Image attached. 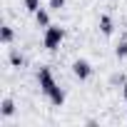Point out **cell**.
<instances>
[{"mask_svg":"<svg viewBox=\"0 0 127 127\" xmlns=\"http://www.w3.org/2000/svg\"><path fill=\"white\" fill-rule=\"evenodd\" d=\"M37 85H40V92L50 100V105H55V107L65 105V92H62V87L57 85V80H55L50 67H40L37 70Z\"/></svg>","mask_w":127,"mask_h":127,"instance_id":"obj_1","label":"cell"},{"mask_svg":"<svg viewBox=\"0 0 127 127\" xmlns=\"http://www.w3.org/2000/svg\"><path fill=\"white\" fill-rule=\"evenodd\" d=\"M62 40H65V28H60V25H47V28H45V32H42V45H45V50L55 52V50L62 45Z\"/></svg>","mask_w":127,"mask_h":127,"instance_id":"obj_2","label":"cell"},{"mask_svg":"<svg viewBox=\"0 0 127 127\" xmlns=\"http://www.w3.org/2000/svg\"><path fill=\"white\" fill-rule=\"evenodd\" d=\"M72 75L77 80H90L92 77V65H90L87 60H75L72 62Z\"/></svg>","mask_w":127,"mask_h":127,"instance_id":"obj_3","label":"cell"},{"mask_svg":"<svg viewBox=\"0 0 127 127\" xmlns=\"http://www.w3.org/2000/svg\"><path fill=\"white\" fill-rule=\"evenodd\" d=\"M112 30H115L112 18H110V15H102V18H100V32H102V35H112Z\"/></svg>","mask_w":127,"mask_h":127,"instance_id":"obj_4","label":"cell"},{"mask_svg":"<svg viewBox=\"0 0 127 127\" xmlns=\"http://www.w3.org/2000/svg\"><path fill=\"white\" fill-rule=\"evenodd\" d=\"M35 23H37V28H47V25H50V13H47L45 8H40V10L35 13Z\"/></svg>","mask_w":127,"mask_h":127,"instance_id":"obj_5","label":"cell"},{"mask_svg":"<svg viewBox=\"0 0 127 127\" xmlns=\"http://www.w3.org/2000/svg\"><path fill=\"white\" fill-rule=\"evenodd\" d=\"M8 60H10V65H13V67H23V65H25V57H23V55H20V50H15V47L10 50Z\"/></svg>","mask_w":127,"mask_h":127,"instance_id":"obj_6","label":"cell"},{"mask_svg":"<svg viewBox=\"0 0 127 127\" xmlns=\"http://www.w3.org/2000/svg\"><path fill=\"white\" fill-rule=\"evenodd\" d=\"M0 115H3V117L15 115V102H13L10 97H5V100H3V105H0Z\"/></svg>","mask_w":127,"mask_h":127,"instance_id":"obj_7","label":"cell"},{"mask_svg":"<svg viewBox=\"0 0 127 127\" xmlns=\"http://www.w3.org/2000/svg\"><path fill=\"white\" fill-rule=\"evenodd\" d=\"M13 40H15V30L10 25H3V45H10Z\"/></svg>","mask_w":127,"mask_h":127,"instance_id":"obj_8","label":"cell"},{"mask_svg":"<svg viewBox=\"0 0 127 127\" xmlns=\"http://www.w3.org/2000/svg\"><path fill=\"white\" fill-rule=\"evenodd\" d=\"M115 55H117L120 60H127V37L117 42V47H115Z\"/></svg>","mask_w":127,"mask_h":127,"instance_id":"obj_9","label":"cell"},{"mask_svg":"<svg viewBox=\"0 0 127 127\" xmlns=\"http://www.w3.org/2000/svg\"><path fill=\"white\" fill-rule=\"evenodd\" d=\"M23 3H25V10H28V13H32V15L40 10V0H23Z\"/></svg>","mask_w":127,"mask_h":127,"instance_id":"obj_10","label":"cell"},{"mask_svg":"<svg viewBox=\"0 0 127 127\" xmlns=\"http://www.w3.org/2000/svg\"><path fill=\"white\" fill-rule=\"evenodd\" d=\"M47 3H50L52 10H62V8H65V0H47Z\"/></svg>","mask_w":127,"mask_h":127,"instance_id":"obj_11","label":"cell"},{"mask_svg":"<svg viewBox=\"0 0 127 127\" xmlns=\"http://www.w3.org/2000/svg\"><path fill=\"white\" fill-rule=\"evenodd\" d=\"M112 82H115V85H125V75H115Z\"/></svg>","mask_w":127,"mask_h":127,"instance_id":"obj_12","label":"cell"},{"mask_svg":"<svg viewBox=\"0 0 127 127\" xmlns=\"http://www.w3.org/2000/svg\"><path fill=\"white\" fill-rule=\"evenodd\" d=\"M122 95H125V102H127V82H125V87H122Z\"/></svg>","mask_w":127,"mask_h":127,"instance_id":"obj_13","label":"cell"}]
</instances>
